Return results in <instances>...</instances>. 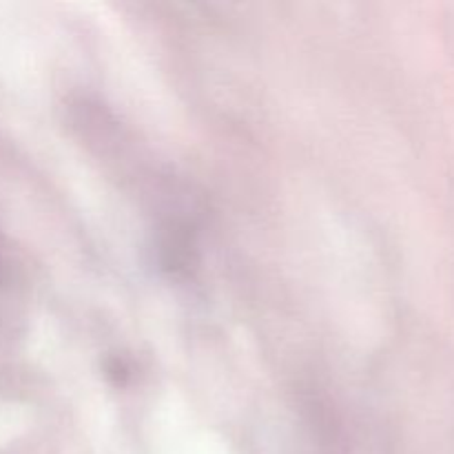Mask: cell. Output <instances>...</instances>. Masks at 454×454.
Here are the masks:
<instances>
[]
</instances>
